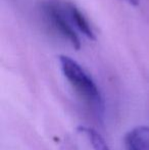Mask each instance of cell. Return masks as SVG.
<instances>
[{"instance_id": "6da1fadb", "label": "cell", "mask_w": 149, "mask_h": 150, "mask_svg": "<svg viewBox=\"0 0 149 150\" xmlns=\"http://www.w3.org/2000/svg\"><path fill=\"white\" fill-rule=\"evenodd\" d=\"M59 63L64 77L83 99L97 112L102 115L104 102L97 85L86 71L73 58L66 55L59 56Z\"/></svg>"}, {"instance_id": "7a4b0ae2", "label": "cell", "mask_w": 149, "mask_h": 150, "mask_svg": "<svg viewBox=\"0 0 149 150\" xmlns=\"http://www.w3.org/2000/svg\"><path fill=\"white\" fill-rule=\"evenodd\" d=\"M46 16L49 18L50 23L64 39H66L71 43V45L75 48V49L79 50L81 48V42L78 37V35L75 33V31L72 29V27L68 25V23L62 16L61 12L56 8L54 5H49L48 4L45 8Z\"/></svg>"}, {"instance_id": "3957f363", "label": "cell", "mask_w": 149, "mask_h": 150, "mask_svg": "<svg viewBox=\"0 0 149 150\" xmlns=\"http://www.w3.org/2000/svg\"><path fill=\"white\" fill-rule=\"evenodd\" d=\"M128 150H149V127H136L125 137Z\"/></svg>"}, {"instance_id": "277c9868", "label": "cell", "mask_w": 149, "mask_h": 150, "mask_svg": "<svg viewBox=\"0 0 149 150\" xmlns=\"http://www.w3.org/2000/svg\"><path fill=\"white\" fill-rule=\"evenodd\" d=\"M68 10H70V16L72 18L73 22L75 23L76 27L79 29L80 32L83 33L90 40H95V34L92 30L89 22L85 18V16L80 11L79 8L76 7L74 4H70L68 5Z\"/></svg>"}, {"instance_id": "5b68a950", "label": "cell", "mask_w": 149, "mask_h": 150, "mask_svg": "<svg viewBox=\"0 0 149 150\" xmlns=\"http://www.w3.org/2000/svg\"><path fill=\"white\" fill-rule=\"evenodd\" d=\"M78 131L80 133H83V134L86 135V137L91 142V145L94 150H109L107 144L104 141V139L94 129L89 128V127L81 126V127H78Z\"/></svg>"}, {"instance_id": "8992f818", "label": "cell", "mask_w": 149, "mask_h": 150, "mask_svg": "<svg viewBox=\"0 0 149 150\" xmlns=\"http://www.w3.org/2000/svg\"><path fill=\"white\" fill-rule=\"evenodd\" d=\"M128 2L134 6H137L139 4V0H128Z\"/></svg>"}]
</instances>
